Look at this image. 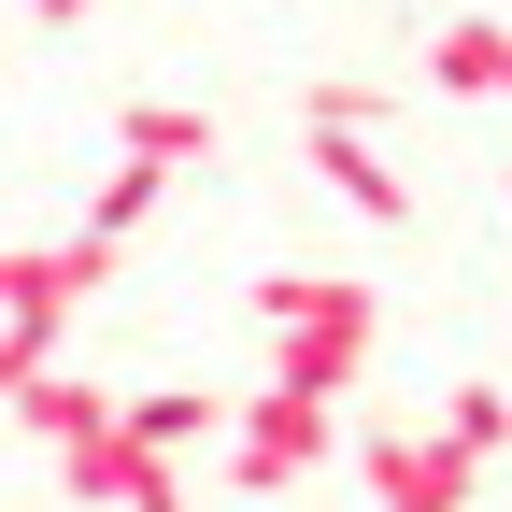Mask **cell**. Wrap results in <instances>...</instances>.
<instances>
[{"label":"cell","mask_w":512,"mask_h":512,"mask_svg":"<svg viewBox=\"0 0 512 512\" xmlns=\"http://www.w3.org/2000/svg\"><path fill=\"white\" fill-rule=\"evenodd\" d=\"M256 328H271V384L356 399V384H370V342H384V299L356 271H271V285H256Z\"/></svg>","instance_id":"cell-1"},{"label":"cell","mask_w":512,"mask_h":512,"mask_svg":"<svg viewBox=\"0 0 512 512\" xmlns=\"http://www.w3.org/2000/svg\"><path fill=\"white\" fill-rule=\"evenodd\" d=\"M328 441H342V399L256 384V399H228V484H242V498H285V484L328 470Z\"/></svg>","instance_id":"cell-2"},{"label":"cell","mask_w":512,"mask_h":512,"mask_svg":"<svg viewBox=\"0 0 512 512\" xmlns=\"http://www.w3.org/2000/svg\"><path fill=\"white\" fill-rule=\"evenodd\" d=\"M356 484H370V512H470L484 456L441 441V427H370V441H356Z\"/></svg>","instance_id":"cell-3"},{"label":"cell","mask_w":512,"mask_h":512,"mask_svg":"<svg viewBox=\"0 0 512 512\" xmlns=\"http://www.w3.org/2000/svg\"><path fill=\"white\" fill-rule=\"evenodd\" d=\"M299 143H313V171H328L370 228H413V185H399V157H384L370 114H299Z\"/></svg>","instance_id":"cell-4"},{"label":"cell","mask_w":512,"mask_h":512,"mask_svg":"<svg viewBox=\"0 0 512 512\" xmlns=\"http://www.w3.org/2000/svg\"><path fill=\"white\" fill-rule=\"evenodd\" d=\"M114 285V242L72 228V242H0V313H72Z\"/></svg>","instance_id":"cell-5"},{"label":"cell","mask_w":512,"mask_h":512,"mask_svg":"<svg viewBox=\"0 0 512 512\" xmlns=\"http://www.w3.org/2000/svg\"><path fill=\"white\" fill-rule=\"evenodd\" d=\"M427 86L441 100H512V15H441L427 29Z\"/></svg>","instance_id":"cell-6"},{"label":"cell","mask_w":512,"mask_h":512,"mask_svg":"<svg viewBox=\"0 0 512 512\" xmlns=\"http://www.w3.org/2000/svg\"><path fill=\"white\" fill-rule=\"evenodd\" d=\"M114 143H128V157H157V171H185V157H214V114H200V100H128V114H114Z\"/></svg>","instance_id":"cell-7"},{"label":"cell","mask_w":512,"mask_h":512,"mask_svg":"<svg viewBox=\"0 0 512 512\" xmlns=\"http://www.w3.org/2000/svg\"><path fill=\"white\" fill-rule=\"evenodd\" d=\"M128 427L157 441V456H185V441H228V399H200V384H157V399H114Z\"/></svg>","instance_id":"cell-8"},{"label":"cell","mask_w":512,"mask_h":512,"mask_svg":"<svg viewBox=\"0 0 512 512\" xmlns=\"http://www.w3.org/2000/svg\"><path fill=\"white\" fill-rule=\"evenodd\" d=\"M157 185H171L157 157H114V185H100V200H86V228H100V242H128V228H143V214H157Z\"/></svg>","instance_id":"cell-9"},{"label":"cell","mask_w":512,"mask_h":512,"mask_svg":"<svg viewBox=\"0 0 512 512\" xmlns=\"http://www.w3.org/2000/svg\"><path fill=\"white\" fill-rule=\"evenodd\" d=\"M441 441H470V456H498V441H512V399H498V384H456V399H441Z\"/></svg>","instance_id":"cell-10"},{"label":"cell","mask_w":512,"mask_h":512,"mask_svg":"<svg viewBox=\"0 0 512 512\" xmlns=\"http://www.w3.org/2000/svg\"><path fill=\"white\" fill-rule=\"evenodd\" d=\"M100 15V0H29V29H86Z\"/></svg>","instance_id":"cell-11"},{"label":"cell","mask_w":512,"mask_h":512,"mask_svg":"<svg viewBox=\"0 0 512 512\" xmlns=\"http://www.w3.org/2000/svg\"><path fill=\"white\" fill-rule=\"evenodd\" d=\"M498 185H512V171H498Z\"/></svg>","instance_id":"cell-12"}]
</instances>
